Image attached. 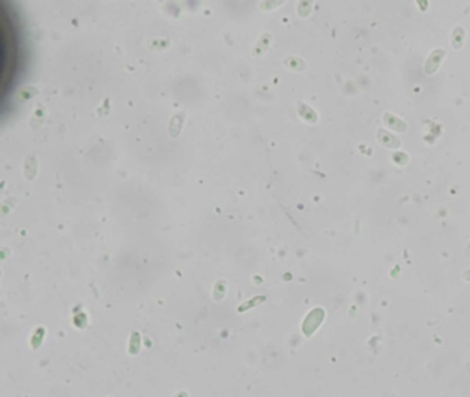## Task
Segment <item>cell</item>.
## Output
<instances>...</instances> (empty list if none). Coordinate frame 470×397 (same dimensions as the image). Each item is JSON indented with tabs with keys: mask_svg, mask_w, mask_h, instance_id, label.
Masks as SVG:
<instances>
[{
	"mask_svg": "<svg viewBox=\"0 0 470 397\" xmlns=\"http://www.w3.org/2000/svg\"><path fill=\"white\" fill-rule=\"evenodd\" d=\"M465 40H466V29L463 28L462 25H458L452 29L451 33V46L454 50H461L465 46Z\"/></svg>",
	"mask_w": 470,
	"mask_h": 397,
	"instance_id": "obj_2",
	"label": "cell"
},
{
	"mask_svg": "<svg viewBox=\"0 0 470 397\" xmlns=\"http://www.w3.org/2000/svg\"><path fill=\"white\" fill-rule=\"evenodd\" d=\"M312 3H313V0H301L299 14L303 15V17H308L310 14V10H312Z\"/></svg>",
	"mask_w": 470,
	"mask_h": 397,
	"instance_id": "obj_3",
	"label": "cell"
},
{
	"mask_svg": "<svg viewBox=\"0 0 470 397\" xmlns=\"http://www.w3.org/2000/svg\"><path fill=\"white\" fill-rule=\"evenodd\" d=\"M445 55H447V51H445L444 49H441V47L433 49L432 51L429 52L426 61H425V65H423L425 72H426L427 74H436V72L439 71L441 64H443L444 58H445Z\"/></svg>",
	"mask_w": 470,
	"mask_h": 397,
	"instance_id": "obj_1",
	"label": "cell"
},
{
	"mask_svg": "<svg viewBox=\"0 0 470 397\" xmlns=\"http://www.w3.org/2000/svg\"><path fill=\"white\" fill-rule=\"evenodd\" d=\"M415 3H417V6H418V8L422 13H425L427 7H429V1L427 0H415Z\"/></svg>",
	"mask_w": 470,
	"mask_h": 397,
	"instance_id": "obj_4",
	"label": "cell"
}]
</instances>
